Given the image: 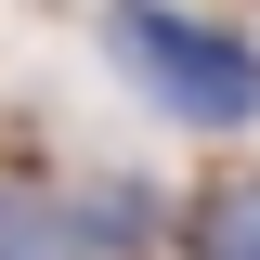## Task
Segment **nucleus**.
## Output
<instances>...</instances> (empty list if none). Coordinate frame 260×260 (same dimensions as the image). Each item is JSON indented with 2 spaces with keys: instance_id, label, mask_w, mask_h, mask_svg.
<instances>
[{
  "instance_id": "1",
  "label": "nucleus",
  "mask_w": 260,
  "mask_h": 260,
  "mask_svg": "<svg viewBox=\"0 0 260 260\" xmlns=\"http://www.w3.org/2000/svg\"><path fill=\"white\" fill-rule=\"evenodd\" d=\"M104 65L182 130H247L260 117V39L221 13H182V0H104Z\"/></svg>"
},
{
  "instance_id": "2",
  "label": "nucleus",
  "mask_w": 260,
  "mask_h": 260,
  "mask_svg": "<svg viewBox=\"0 0 260 260\" xmlns=\"http://www.w3.org/2000/svg\"><path fill=\"white\" fill-rule=\"evenodd\" d=\"M65 221H78L91 260H156L169 234H182V195L143 182V169H78V182H65Z\"/></svg>"
},
{
  "instance_id": "3",
  "label": "nucleus",
  "mask_w": 260,
  "mask_h": 260,
  "mask_svg": "<svg viewBox=\"0 0 260 260\" xmlns=\"http://www.w3.org/2000/svg\"><path fill=\"white\" fill-rule=\"evenodd\" d=\"M0 260H91V247H78V221H65V182L0 169Z\"/></svg>"
},
{
  "instance_id": "4",
  "label": "nucleus",
  "mask_w": 260,
  "mask_h": 260,
  "mask_svg": "<svg viewBox=\"0 0 260 260\" xmlns=\"http://www.w3.org/2000/svg\"><path fill=\"white\" fill-rule=\"evenodd\" d=\"M182 260H260V182H208L182 195V234H169Z\"/></svg>"
}]
</instances>
